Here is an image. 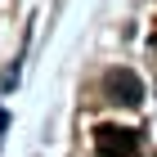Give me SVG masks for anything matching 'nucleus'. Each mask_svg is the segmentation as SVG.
Listing matches in <instances>:
<instances>
[{"label": "nucleus", "instance_id": "f257e3e1", "mask_svg": "<svg viewBox=\"0 0 157 157\" xmlns=\"http://www.w3.org/2000/svg\"><path fill=\"white\" fill-rule=\"evenodd\" d=\"M135 148H139V130H130V126H99L94 130L99 157H135Z\"/></svg>", "mask_w": 157, "mask_h": 157}, {"label": "nucleus", "instance_id": "f03ea898", "mask_svg": "<svg viewBox=\"0 0 157 157\" xmlns=\"http://www.w3.org/2000/svg\"><path fill=\"white\" fill-rule=\"evenodd\" d=\"M103 94L112 99V103H126V108H135L139 99H144V85H139V76L130 72V67H117V72L103 76Z\"/></svg>", "mask_w": 157, "mask_h": 157}, {"label": "nucleus", "instance_id": "7ed1b4c3", "mask_svg": "<svg viewBox=\"0 0 157 157\" xmlns=\"http://www.w3.org/2000/svg\"><path fill=\"white\" fill-rule=\"evenodd\" d=\"M153 49H157V36H153Z\"/></svg>", "mask_w": 157, "mask_h": 157}]
</instances>
